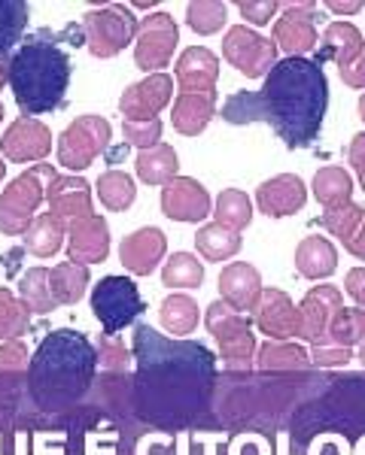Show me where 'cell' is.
Listing matches in <instances>:
<instances>
[{"label": "cell", "mask_w": 365, "mask_h": 455, "mask_svg": "<svg viewBox=\"0 0 365 455\" xmlns=\"http://www.w3.org/2000/svg\"><path fill=\"white\" fill-rule=\"evenodd\" d=\"M328 109V79L311 58H283L265 76L259 92H238L225 100L229 124L265 122L289 149H304L317 140Z\"/></svg>", "instance_id": "6da1fadb"}, {"label": "cell", "mask_w": 365, "mask_h": 455, "mask_svg": "<svg viewBox=\"0 0 365 455\" xmlns=\"http://www.w3.org/2000/svg\"><path fill=\"white\" fill-rule=\"evenodd\" d=\"M137 355V392L146 416L167 422L171 413L186 419L189 410H199L204 392L214 383V355L201 343L165 340L150 325L134 331Z\"/></svg>", "instance_id": "7a4b0ae2"}, {"label": "cell", "mask_w": 365, "mask_h": 455, "mask_svg": "<svg viewBox=\"0 0 365 455\" xmlns=\"http://www.w3.org/2000/svg\"><path fill=\"white\" fill-rule=\"evenodd\" d=\"M98 349L85 334L58 328L46 334L31 362V398L43 410H61L79 401L92 386Z\"/></svg>", "instance_id": "3957f363"}, {"label": "cell", "mask_w": 365, "mask_h": 455, "mask_svg": "<svg viewBox=\"0 0 365 455\" xmlns=\"http://www.w3.org/2000/svg\"><path fill=\"white\" fill-rule=\"evenodd\" d=\"M6 68H10L12 98L28 119L53 113L68 98L70 58L55 43L53 31L31 34L25 43H19Z\"/></svg>", "instance_id": "277c9868"}, {"label": "cell", "mask_w": 365, "mask_h": 455, "mask_svg": "<svg viewBox=\"0 0 365 455\" xmlns=\"http://www.w3.org/2000/svg\"><path fill=\"white\" fill-rule=\"evenodd\" d=\"M53 164H31L0 192V234L25 237V231L36 219V210L46 201V188L55 180Z\"/></svg>", "instance_id": "5b68a950"}, {"label": "cell", "mask_w": 365, "mask_h": 455, "mask_svg": "<svg viewBox=\"0 0 365 455\" xmlns=\"http://www.w3.org/2000/svg\"><path fill=\"white\" fill-rule=\"evenodd\" d=\"M207 331L214 334L223 362L231 371H250L256 358V337L250 322L244 319L238 310H231L225 300L207 307Z\"/></svg>", "instance_id": "8992f818"}, {"label": "cell", "mask_w": 365, "mask_h": 455, "mask_svg": "<svg viewBox=\"0 0 365 455\" xmlns=\"http://www.w3.org/2000/svg\"><path fill=\"white\" fill-rule=\"evenodd\" d=\"M113 124L104 116H77L58 140V164L68 167L70 173L85 171L94 164V158L110 146Z\"/></svg>", "instance_id": "52a82bcc"}, {"label": "cell", "mask_w": 365, "mask_h": 455, "mask_svg": "<svg viewBox=\"0 0 365 455\" xmlns=\"http://www.w3.org/2000/svg\"><path fill=\"white\" fill-rule=\"evenodd\" d=\"M83 34H85V46H89V52L94 58H116L134 43L137 21L128 12V6L110 4L101 6V10L85 12Z\"/></svg>", "instance_id": "ba28073f"}, {"label": "cell", "mask_w": 365, "mask_h": 455, "mask_svg": "<svg viewBox=\"0 0 365 455\" xmlns=\"http://www.w3.org/2000/svg\"><path fill=\"white\" fill-rule=\"evenodd\" d=\"M146 310L137 285L128 276H104L92 289V313L98 315L104 334H119Z\"/></svg>", "instance_id": "9c48e42d"}, {"label": "cell", "mask_w": 365, "mask_h": 455, "mask_svg": "<svg viewBox=\"0 0 365 455\" xmlns=\"http://www.w3.org/2000/svg\"><path fill=\"white\" fill-rule=\"evenodd\" d=\"M180 31L177 21H174L167 12H152L137 21V34H134V64L141 70L162 73V68H167L174 49H177Z\"/></svg>", "instance_id": "30bf717a"}, {"label": "cell", "mask_w": 365, "mask_h": 455, "mask_svg": "<svg viewBox=\"0 0 365 455\" xmlns=\"http://www.w3.org/2000/svg\"><path fill=\"white\" fill-rule=\"evenodd\" d=\"M223 55L231 61V68H238L247 79L268 76L277 64V46L268 36L256 34L253 28L235 25L229 34L223 36Z\"/></svg>", "instance_id": "8fae6325"}, {"label": "cell", "mask_w": 365, "mask_h": 455, "mask_svg": "<svg viewBox=\"0 0 365 455\" xmlns=\"http://www.w3.org/2000/svg\"><path fill=\"white\" fill-rule=\"evenodd\" d=\"M341 310V291L332 285H313L298 307V337L311 347H326L328 328Z\"/></svg>", "instance_id": "7c38bea8"}, {"label": "cell", "mask_w": 365, "mask_h": 455, "mask_svg": "<svg viewBox=\"0 0 365 455\" xmlns=\"http://www.w3.org/2000/svg\"><path fill=\"white\" fill-rule=\"evenodd\" d=\"M171 94H174V79L167 73H152V76H146L122 92L119 109L126 116V122H150L158 119V113L171 104Z\"/></svg>", "instance_id": "4fadbf2b"}, {"label": "cell", "mask_w": 365, "mask_h": 455, "mask_svg": "<svg viewBox=\"0 0 365 455\" xmlns=\"http://www.w3.org/2000/svg\"><path fill=\"white\" fill-rule=\"evenodd\" d=\"M317 6L313 4H292L280 21L274 25L272 43L277 49H283L289 58H304L308 52L317 49Z\"/></svg>", "instance_id": "5bb4252c"}, {"label": "cell", "mask_w": 365, "mask_h": 455, "mask_svg": "<svg viewBox=\"0 0 365 455\" xmlns=\"http://www.w3.org/2000/svg\"><path fill=\"white\" fill-rule=\"evenodd\" d=\"M0 152L10 158L12 164H25V161H43L53 152V131L43 122L21 116L4 131L0 137Z\"/></svg>", "instance_id": "9a60e30c"}, {"label": "cell", "mask_w": 365, "mask_h": 455, "mask_svg": "<svg viewBox=\"0 0 365 455\" xmlns=\"http://www.w3.org/2000/svg\"><path fill=\"white\" fill-rule=\"evenodd\" d=\"M210 207L214 201H210L207 188L192 176H174L162 188V212L174 222H201L207 219Z\"/></svg>", "instance_id": "2e32d148"}, {"label": "cell", "mask_w": 365, "mask_h": 455, "mask_svg": "<svg viewBox=\"0 0 365 455\" xmlns=\"http://www.w3.org/2000/svg\"><path fill=\"white\" fill-rule=\"evenodd\" d=\"M304 204H308V188L296 173L272 176L256 188V207L268 219L296 216V212L304 210Z\"/></svg>", "instance_id": "e0dca14e"}, {"label": "cell", "mask_w": 365, "mask_h": 455, "mask_svg": "<svg viewBox=\"0 0 365 455\" xmlns=\"http://www.w3.org/2000/svg\"><path fill=\"white\" fill-rule=\"evenodd\" d=\"M110 255V228L104 216H83L68 225V259L73 264H101Z\"/></svg>", "instance_id": "ac0fdd59"}, {"label": "cell", "mask_w": 365, "mask_h": 455, "mask_svg": "<svg viewBox=\"0 0 365 455\" xmlns=\"http://www.w3.org/2000/svg\"><path fill=\"white\" fill-rule=\"evenodd\" d=\"M253 319L259 325L262 334H268L272 340H289L298 337V307L292 304V298L280 289H262L259 304L253 310Z\"/></svg>", "instance_id": "d6986e66"}, {"label": "cell", "mask_w": 365, "mask_h": 455, "mask_svg": "<svg viewBox=\"0 0 365 455\" xmlns=\"http://www.w3.org/2000/svg\"><path fill=\"white\" fill-rule=\"evenodd\" d=\"M165 252H167V237L158 228H141V231L128 234L119 243V261L134 276H150L158 267V261L165 259Z\"/></svg>", "instance_id": "ffe728a7"}, {"label": "cell", "mask_w": 365, "mask_h": 455, "mask_svg": "<svg viewBox=\"0 0 365 455\" xmlns=\"http://www.w3.org/2000/svg\"><path fill=\"white\" fill-rule=\"evenodd\" d=\"M219 295L238 313H253L262 295V274L247 261H231L219 274Z\"/></svg>", "instance_id": "44dd1931"}, {"label": "cell", "mask_w": 365, "mask_h": 455, "mask_svg": "<svg viewBox=\"0 0 365 455\" xmlns=\"http://www.w3.org/2000/svg\"><path fill=\"white\" fill-rule=\"evenodd\" d=\"M219 79V58L204 46L182 49L177 58V83L182 94H210L216 92Z\"/></svg>", "instance_id": "7402d4cb"}, {"label": "cell", "mask_w": 365, "mask_h": 455, "mask_svg": "<svg viewBox=\"0 0 365 455\" xmlns=\"http://www.w3.org/2000/svg\"><path fill=\"white\" fill-rule=\"evenodd\" d=\"M49 212H55L64 222L92 216V186L79 176H55L46 188Z\"/></svg>", "instance_id": "603a6c76"}, {"label": "cell", "mask_w": 365, "mask_h": 455, "mask_svg": "<svg viewBox=\"0 0 365 455\" xmlns=\"http://www.w3.org/2000/svg\"><path fill=\"white\" fill-rule=\"evenodd\" d=\"M216 116V92L210 94H182L174 100L171 109V124L186 137H199L210 119Z\"/></svg>", "instance_id": "cb8c5ba5"}, {"label": "cell", "mask_w": 365, "mask_h": 455, "mask_svg": "<svg viewBox=\"0 0 365 455\" xmlns=\"http://www.w3.org/2000/svg\"><path fill=\"white\" fill-rule=\"evenodd\" d=\"M296 267L308 280H326L338 270V249L320 234H311L296 246Z\"/></svg>", "instance_id": "d4e9b609"}, {"label": "cell", "mask_w": 365, "mask_h": 455, "mask_svg": "<svg viewBox=\"0 0 365 455\" xmlns=\"http://www.w3.org/2000/svg\"><path fill=\"white\" fill-rule=\"evenodd\" d=\"M365 43L360 28L347 25V21H335L323 31V43H320V58H332L338 64V70L350 68L356 58L362 55Z\"/></svg>", "instance_id": "484cf974"}, {"label": "cell", "mask_w": 365, "mask_h": 455, "mask_svg": "<svg viewBox=\"0 0 365 455\" xmlns=\"http://www.w3.org/2000/svg\"><path fill=\"white\" fill-rule=\"evenodd\" d=\"M21 240H25L28 252L36 255V259H53L61 243H68V222L58 219L55 212H40Z\"/></svg>", "instance_id": "4316f807"}, {"label": "cell", "mask_w": 365, "mask_h": 455, "mask_svg": "<svg viewBox=\"0 0 365 455\" xmlns=\"http://www.w3.org/2000/svg\"><path fill=\"white\" fill-rule=\"evenodd\" d=\"M89 283H92V274L83 264L61 261V264H55V267H49V291H53L55 304H64V307L77 304V300L85 295Z\"/></svg>", "instance_id": "83f0119b"}, {"label": "cell", "mask_w": 365, "mask_h": 455, "mask_svg": "<svg viewBox=\"0 0 365 455\" xmlns=\"http://www.w3.org/2000/svg\"><path fill=\"white\" fill-rule=\"evenodd\" d=\"M240 246H244L240 231L223 228L219 222L201 225L199 231H195V249H199L207 261H229L231 255L240 252Z\"/></svg>", "instance_id": "f1b7e54d"}, {"label": "cell", "mask_w": 365, "mask_h": 455, "mask_svg": "<svg viewBox=\"0 0 365 455\" xmlns=\"http://www.w3.org/2000/svg\"><path fill=\"white\" fill-rule=\"evenodd\" d=\"M311 188H313V197H317L326 210L347 207L350 197H353V180H350V173L341 171V167H323V171H317Z\"/></svg>", "instance_id": "f546056e"}, {"label": "cell", "mask_w": 365, "mask_h": 455, "mask_svg": "<svg viewBox=\"0 0 365 455\" xmlns=\"http://www.w3.org/2000/svg\"><path fill=\"white\" fill-rule=\"evenodd\" d=\"M199 304H195V298L189 295H167L162 300V307H158V322H162V328L167 334L174 337H186L195 331V325H199Z\"/></svg>", "instance_id": "4dcf8cb0"}, {"label": "cell", "mask_w": 365, "mask_h": 455, "mask_svg": "<svg viewBox=\"0 0 365 455\" xmlns=\"http://www.w3.org/2000/svg\"><path fill=\"white\" fill-rule=\"evenodd\" d=\"M137 176L146 186H167L177 176V152L167 143H158L152 149H143L137 156Z\"/></svg>", "instance_id": "1f68e13d"}, {"label": "cell", "mask_w": 365, "mask_h": 455, "mask_svg": "<svg viewBox=\"0 0 365 455\" xmlns=\"http://www.w3.org/2000/svg\"><path fill=\"white\" fill-rule=\"evenodd\" d=\"M256 368L259 371H308L311 368V352H304V347L287 340H268L259 349L256 358Z\"/></svg>", "instance_id": "d6a6232c"}, {"label": "cell", "mask_w": 365, "mask_h": 455, "mask_svg": "<svg viewBox=\"0 0 365 455\" xmlns=\"http://www.w3.org/2000/svg\"><path fill=\"white\" fill-rule=\"evenodd\" d=\"M19 300L28 307L31 313H53L55 310V300H53V291H49V267H31L21 274L19 280Z\"/></svg>", "instance_id": "836d02e7"}, {"label": "cell", "mask_w": 365, "mask_h": 455, "mask_svg": "<svg viewBox=\"0 0 365 455\" xmlns=\"http://www.w3.org/2000/svg\"><path fill=\"white\" fill-rule=\"evenodd\" d=\"M98 197L101 204L110 210V212H126L131 204L137 201V188H134V180L126 173V171H107L101 173L98 180Z\"/></svg>", "instance_id": "e575fe53"}, {"label": "cell", "mask_w": 365, "mask_h": 455, "mask_svg": "<svg viewBox=\"0 0 365 455\" xmlns=\"http://www.w3.org/2000/svg\"><path fill=\"white\" fill-rule=\"evenodd\" d=\"M28 16H31V6L25 0H0V58L16 52L12 46L25 34Z\"/></svg>", "instance_id": "d590c367"}, {"label": "cell", "mask_w": 365, "mask_h": 455, "mask_svg": "<svg viewBox=\"0 0 365 455\" xmlns=\"http://www.w3.org/2000/svg\"><path fill=\"white\" fill-rule=\"evenodd\" d=\"M162 283L167 289H199L204 283V264L192 252H174L162 267Z\"/></svg>", "instance_id": "8d00e7d4"}, {"label": "cell", "mask_w": 365, "mask_h": 455, "mask_svg": "<svg viewBox=\"0 0 365 455\" xmlns=\"http://www.w3.org/2000/svg\"><path fill=\"white\" fill-rule=\"evenodd\" d=\"M214 212H216V222L223 228L244 231V228L253 222V201L240 192V188H225V192L216 197Z\"/></svg>", "instance_id": "74e56055"}, {"label": "cell", "mask_w": 365, "mask_h": 455, "mask_svg": "<svg viewBox=\"0 0 365 455\" xmlns=\"http://www.w3.org/2000/svg\"><path fill=\"white\" fill-rule=\"evenodd\" d=\"M31 328V310L12 295L10 289H0V340H19Z\"/></svg>", "instance_id": "f35d334b"}, {"label": "cell", "mask_w": 365, "mask_h": 455, "mask_svg": "<svg viewBox=\"0 0 365 455\" xmlns=\"http://www.w3.org/2000/svg\"><path fill=\"white\" fill-rule=\"evenodd\" d=\"M362 340H365V310H356V307L345 310V307H341L332 322V328H328V343L350 349Z\"/></svg>", "instance_id": "ab89813d"}, {"label": "cell", "mask_w": 365, "mask_h": 455, "mask_svg": "<svg viewBox=\"0 0 365 455\" xmlns=\"http://www.w3.org/2000/svg\"><path fill=\"white\" fill-rule=\"evenodd\" d=\"M186 25L201 36L216 34L225 25V4H219V0H195L186 10Z\"/></svg>", "instance_id": "60d3db41"}, {"label": "cell", "mask_w": 365, "mask_h": 455, "mask_svg": "<svg viewBox=\"0 0 365 455\" xmlns=\"http://www.w3.org/2000/svg\"><path fill=\"white\" fill-rule=\"evenodd\" d=\"M362 207H356V204H347V207H338V210H326L323 216H320V225L326 228L332 237H338L341 243L350 237V234L356 231V225L362 222Z\"/></svg>", "instance_id": "b9f144b4"}, {"label": "cell", "mask_w": 365, "mask_h": 455, "mask_svg": "<svg viewBox=\"0 0 365 455\" xmlns=\"http://www.w3.org/2000/svg\"><path fill=\"white\" fill-rule=\"evenodd\" d=\"M122 131H126V140L137 149H152L162 140V119H150V122H122Z\"/></svg>", "instance_id": "7bdbcfd3"}, {"label": "cell", "mask_w": 365, "mask_h": 455, "mask_svg": "<svg viewBox=\"0 0 365 455\" xmlns=\"http://www.w3.org/2000/svg\"><path fill=\"white\" fill-rule=\"evenodd\" d=\"M98 364L104 371L126 373L128 364H131V355H128V349L122 347L119 340H116V337L104 334V337H101V343H98Z\"/></svg>", "instance_id": "ee69618b"}, {"label": "cell", "mask_w": 365, "mask_h": 455, "mask_svg": "<svg viewBox=\"0 0 365 455\" xmlns=\"http://www.w3.org/2000/svg\"><path fill=\"white\" fill-rule=\"evenodd\" d=\"M28 368V347L21 340L0 343V373H16Z\"/></svg>", "instance_id": "f6af8a7d"}, {"label": "cell", "mask_w": 365, "mask_h": 455, "mask_svg": "<svg viewBox=\"0 0 365 455\" xmlns=\"http://www.w3.org/2000/svg\"><path fill=\"white\" fill-rule=\"evenodd\" d=\"M350 358H353V352L345 349V347H335V343H326V347L311 349V362L320 364V368H345Z\"/></svg>", "instance_id": "bcb514c9"}, {"label": "cell", "mask_w": 365, "mask_h": 455, "mask_svg": "<svg viewBox=\"0 0 365 455\" xmlns=\"http://www.w3.org/2000/svg\"><path fill=\"white\" fill-rule=\"evenodd\" d=\"M240 16L247 21H253V25H268V21L274 19V12L280 10V4H274V0H259V4H253V0H244V4H238Z\"/></svg>", "instance_id": "7dc6e473"}, {"label": "cell", "mask_w": 365, "mask_h": 455, "mask_svg": "<svg viewBox=\"0 0 365 455\" xmlns=\"http://www.w3.org/2000/svg\"><path fill=\"white\" fill-rule=\"evenodd\" d=\"M347 158L356 171V180H360V188L365 192V134H356L350 140V149H347Z\"/></svg>", "instance_id": "c3c4849f"}, {"label": "cell", "mask_w": 365, "mask_h": 455, "mask_svg": "<svg viewBox=\"0 0 365 455\" xmlns=\"http://www.w3.org/2000/svg\"><path fill=\"white\" fill-rule=\"evenodd\" d=\"M345 289H347V295L356 300V304L365 307V267L350 270V274L345 276Z\"/></svg>", "instance_id": "681fc988"}, {"label": "cell", "mask_w": 365, "mask_h": 455, "mask_svg": "<svg viewBox=\"0 0 365 455\" xmlns=\"http://www.w3.org/2000/svg\"><path fill=\"white\" fill-rule=\"evenodd\" d=\"M338 73H341V79H345L350 88H365V49H362V55L350 64V68L338 70Z\"/></svg>", "instance_id": "f907efd6"}, {"label": "cell", "mask_w": 365, "mask_h": 455, "mask_svg": "<svg viewBox=\"0 0 365 455\" xmlns=\"http://www.w3.org/2000/svg\"><path fill=\"white\" fill-rule=\"evenodd\" d=\"M345 246L356 255V259L365 261V212H362V222L356 225V231L345 240Z\"/></svg>", "instance_id": "816d5d0a"}, {"label": "cell", "mask_w": 365, "mask_h": 455, "mask_svg": "<svg viewBox=\"0 0 365 455\" xmlns=\"http://www.w3.org/2000/svg\"><path fill=\"white\" fill-rule=\"evenodd\" d=\"M328 10L341 12V16H353V12L362 10V0H350V4H341V0H328Z\"/></svg>", "instance_id": "f5cc1de1"}, {"label": "cell", "mask_w": 365, "mask_h": 455, "mask_svg": "<svg viewBox=\"0 0 365 455\" xmlns=\"http://www.w3.org/2000/svg\"><path fill=\"white\" fill-rule=\"evenodd\" d=\"M6 83H10V68H6V64L0 61V92H4Z\"/></svg>", "instance_id": "db71d44e"}, {"label": "cell", "mask_w": 365, "mask_h": 455, "mask_svg": "<svg viewBox=\"0 0 365 455\" xmlns=\"http://www.w3.org/2000/svg\"><path fill=\"white\" fill-rule=\"evenodd\" d=\"M360 116H362V122H365V94L360 98Z\"/></svg>", "instance_id": "11a10c76"}, {"label": "cell", "mask_w": 365, "mask_h": 455, "mask_svg": "<svg viewBox=\"0 0 365 455\" xmlns=\"http://www.w3.org/2000/svg\"><path fill=\"white\" fill-rule=\"evenodd\" d=\"M4 173H6V164H4V158H0V182H4Z\"/></svg>", "instance_id": "9f6ffc18"}, {"label": "cell", "mask_w": 365, "mask_h": 455, "mask_svg": "<svg viewBox=\"0 0 365 455\" xmlns=\"http://www.w3.org/2000/svg\"><path fill=\"white\" fill-rule=\"evenodd\" d=\"M360 362L365 364V340H362V349H360Z\"/></svg>", "instance_id": "6f0895ef"}, {"label": "cell", "mask_w": 365, "mask_h": 455, "mask_svg": "<svg viewBox=\"0 0 365 455\" xmlns=\"http://www.w3.org/2000/svg\"><path fill=\"white\" fill-rule=\"evenodd\" d=\"M0 122H4V104H0Z\"/></svg>", "instance_id": "680465c9"}]
</instances>
